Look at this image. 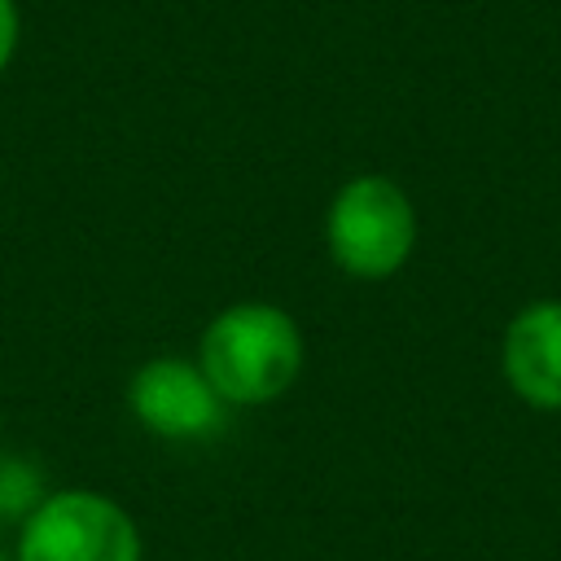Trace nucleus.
<instances>
[{"instance_id":"f257e3e1","label":"nucleus","mask_w":561,"mask_h":561,"mask_svg":"<svg viewBox=\"0 0 561 561\" xmlns=\"http://www.w3.org/2000/svg\"><path fill=\"white\" fill-rule=\"evenodd\" d=\"M193 359L228 408H263L294 390L307 364V342L285 307L241 298L202 324Z\"/></svg>"},{"instance_id":"f03ea898","label":"nucleus","mask_w":561,"mask_h":561,"mask_svg":"<svg viewBox=\"0 0 561 561\" xmlns=\"http://www.w3.org/2000/svg\"><path fill=\"white\" fill-rule=\"evenodd\" d=\"M324 245L333 267L346 272L351 280L394 276L416 245L412 197L390 175L346 180L324 210Z\"/></svg>"},{"instance_id":"7ed1b4c3","label":"nucleus","mask_w":561,"mask_h":561,"mask_svg":"<svg viewBox=\"0 0 561 561\" xmlns=\"http://www.w3.org/2000/svg\"><path fill=\"white\" fill-rule=\"evenodd\" d=\"M13 561H145L136 517L92 486L48 491L18 526Z\"/></svg>"},{"instance_id":"20e7f679","label":"nucleus","mask_w":561,"mask_h":561,"mask_svg":"<svg viewBox=\"0 0 561 561\" xmlns=\"http://www.w3.org/2000/svg\"><path fill=\"white\" fill-rule=\"evenodd\" d=\"M127 412L162 443H210L228 430V403L193 355H149L127 377Z\"/></svg>"},{"instance_id":"39448f33","label":"nucleus","mask_w":561,"mask_h":561,"mask_svg":"<svg viewBox=\"0 0 561 561\" xmlns=\"http://www.w3.org/2000/svg\"><path fill=\"white\" fill-rule=\"evenodd\" d=\"M500 368L522 403L539 412L561 408V302L557 298L530 302L508 320Z\"/></svg>"},{"instance_id":"423d86ee","label":"nucleus","mask_w":561,"mask_h":561,"mask_svg":"<svg viewBox=\"0 0 561 561\" xmlns=\"http://www.w3.org/2000/svg\"><path fill=\"white\" fill-rule=\"evenodd\" d=\"M48 491H53V486H48L44 469H39L31 456H22V451H0V522H4V526H22Z\"/></svg>"},{"instance_id":"0eeeda50","label":"nucleus","mask_w":561,"mask_h":561,"mask_svg":"<svg viewBox=\"0 0 561 561\" xmlns=\"http://www.w3.org/2000/svg\"><path fill=\"white\" fill-rule=\"evenodd\" d=\"M13 48H18V9L13 0H0V70L9 66Z\"/></svg>"}]
</instances>
